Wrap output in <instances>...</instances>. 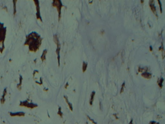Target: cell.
Returning <instances> with one entry per match:
<instances>
[{
    "instance_id": "obj_1",
    "label": "cell",
    "mask_w": 165,
    "mask_h": 124,
    "mask_svg": "<svg viewBox=\"0 0 165 124\" xmlns=\"http://www.w3.org/2000/svg\"><path fill=\"white\" fill-rule=\"evenodd\" d=\"M154 1H151L150 2V4H149V5L151 7V10H152V11L153 12V13L156 15V16H157V12H156V8L154 5V4L153 3Z\"/></svg>"
},
{
    "instance_id": "obj_12",
    "label": "cell",
    "mask_w": 165,
    "mask_h": 124,
    "mask_svg": "<svg viewBox=\"0 0 165 124\" xmlns=\"http://www.w3.org/2000/svg\"><path fill=\"white\" fill-rule=\"evenodd\" d=\"M129 124H133V120H131Z\"/></svg>"
},
{
    "instance_id": "obj_7",
    "label": "cell",
    "mask_w": 165,
    "mask_h": 124,
    "mask_svg": "<svg viewBox=\"0 0 165 124\" xmlns=\"http://www.w3.org/2000/svg\"><path fill=\"white\" fill-rule=\"evenodd\" d=\"M163 81H164V79L163 78H161L159 79V81L157 82V83H158V84L159 85V86L160 87V88H162V83H163Z\"/></svg>"
},
{
    "instance_id": "obj_10",
    "label": "cell",
    "mask_w": 165,
    "mask_h": 124,
    "mask_svg": "<svg viewBox=\"0 0 165 124\" xmlns=\"http://www.w3.org/2000/svg\"><path fill=\"white\" fill-rule=\"evenodd\" d=\"M149 124H159V123H157V122H154V121H151Z\"/></svg>"
},
{
    "instance_id": "obj_4",
    "label": "cell",
    "mask_w": 165,
    "mask_h": 124,
    "mask_svg": "<svg viewBox=\"0 0 165 124\" xmlns=\"http://www.w3.org/2000/svg\"><path fill=\"white\" fill-rule=\"evenodd\" d=\"M141 76H142L143 77H144L145 78L149 79L151 78L152 74L150 73H147V72H145V73H143L141 74Z\"/></svg>"
},
{
    "instance_id": "obj_9",
    "label": "cell",
    "mask_w": 165,
    "mask_h": 124,
    "mask_svg": "<svg viewBox=\"0 0 165 124\" xmlns=\"http://www.w3.org/2000/svg\"><path fill=\"white\" fill-rule=\"evenodd\" d=\"M158 2L159 3V4L160 6V12L162 13V5H161V2L160 1H158Z\"/></svg>"
},
{
    "instance_id": "obj_2",
    "label": "cell",
    "mask_w": 165,
    "mask_h": 124,
    "mask_svg": "<svg viewBox=\"0 0 165 124\" xmlns=\"http://www.w3.org/2000/svg\"><path fill=\"white\" fill-rule=\"evenodd\" d=\"M58 1H55V2L56 3V4H55V6H56V7H57L58 8V12H59V19L60 18V16H61V7L62 6V3H61V2L59 1V4H58Z\"/></svg>"
},
{
    "instance_id": "obj_5",
    "label": "cell",
    "mask_w": 165,
    "mask_h": 124,
    "mask_svg": "<svg viewBox=\"0 0 165 124\" xmlns=\"http://www.w3.org/2000/svg\"><path fill=\"white\" fill-rule=\"evenodd\" d=\"M64 98H65V99H66V102H67V103L68 104V106H69V108H70V110H71V111H73V107H72V104H71V103H69V101H68V99H67V97L66 96H64Z\"/></svg>"
},
{
    "instance_id": "obj_3",
    "label": "cell",
    "mask_w": 165,
    "mask_h": 124,
    "mask_svg": "<svg viewBox=\"0 0 165 124\" xmlns=\"http://www.w3.org/2000/svg\"><path fill=\"white\" fill-rule=\"evenodd\" d=\"M95 95V91H93L92 93H91V98H90V104L91 105H92V104H93Z\"/></svg>"
},
{
    "instance_id": "obj_6",
    "label": "cell",
    "mask_w": 165,
    "mask_h": 124,
    "mask_svg": "<svg viewBox=\"0 0 165 124\" xmlns=\"http://www.w3.org/2000/svg\"><path fill=\"white\" fill-rule=\"evenodd\" d=\"M88 64L87 63H85V62H83V64H82V71L83 72H84L87 67Z\"/></svg>"
},
{
    "instance_id": "obj_8",
    "label": "cell",
    "mask_w": 165,
    "mask_h": 124,
    "mask_svg": "<svg viewBox=\"0 0 165 124\" xmlns=\"http://www.w3.org/2000/svg\"><path fill=\"white\" fill-rule=\"evenodd\" d=\"M124 86H125V82H124V83H123L122 86L121 90V93H122V92H123V91H124Z\"/></svg>"
},
{
    "instance_id": "obj_11",
    "label": "cell",
    "mask_w": 165,
    "mask_h": 124,
    "mask_svg": "<svg viewBox=\"0 0 165 124\" xmlns=\"http://www.w3.org/2000/svg\"><path fill=\"white\" fill-rule=\"evenodd\" d=\"M87 118H88V119H89V120H90L91 122H92V123H94V124H96L95 122H94V121L93 120L91 119V118H90V117H89L88 116H87Z\"/></svg>"
},
{
    "instance_id": "obj_13",
    "label": "cell",
    "mask_w": 165,
    "mask_h": 124,
    "mask_svg": "<svg viewBox=\"0 0 165 124\" xmlns=\"http://www.w3.org/2000/svg\"><path fill=\"white\" fill-rule=\"evenodd\" d=\"M150 50H151V51H152V47H151V46H150Z\"/></svg>"
}]
</instances>
